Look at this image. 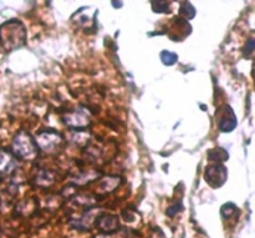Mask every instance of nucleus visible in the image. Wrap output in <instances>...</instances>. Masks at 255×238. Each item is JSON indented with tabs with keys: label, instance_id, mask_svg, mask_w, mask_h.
<instances>
[{
	"label": "nucleus",
	"instance_id": "obj_3",
	"mask_svg": "<svg viewBox=\"0 0 255 238\" xmlns=\"http://www.w3.org/2000/svg\"><path fill=\"white\" fill-rule=\"evenodd\" d=\"M35 142L37 145V149L42 150L47 154H54L62 145L64 137L60 132L54 131V130H45L37 135Z\"/></svg>",
	"mask_w": 255,
	"mask_h": 238
},
{
	"label": "nucleus",
	"instance_id": "obj_16",
	"mask_svg": "<svg viewBox=\"0 0 255 238\" xmlns=\"http://www.w3.org/2000/svg\"><path fill=\"white\" fill-rule=\"evenodd\" d=\"M161 59L164 65L171 66V65L176 64L177 60H178V56H177V54H174V52L168 51V50H164V51L161 52Z\"/></svg>",
	"mask_w": 255,
	"mask_h": 238
},
{
	"label": "nucleus",
	"instance_id": "obj_5",
	"mask_svg": "<svg viewBox=\"0 0 255 238\" xmlns=\"http://www.w3.org/2000/svg\"><path fill=\"white\" fill-rule=\"evenodd\" d=\"M204 177H206L207 182L211 185L214 189L223 186L227 181V169L223 165L213 164L212 166L207 167L206 172H204Z\"/></svg>",
	"mask_w": 255,
	"mask_h": 238
},
{
	"label": "nucleus",
	"instance_id": "obj_9",
	"mask_svg": "<svg viewBox=\"0 0 255 238\" xmlns=\"http://www.w3.org/2000/svg\"><path fill=\"white\" fill-rule=\"evenodd\" d=\"M16 169V161L14 159V155L9 151L0 149V174L10 175Z\"/></svg>",
	"mask_w": 255,
	"mask_h": 238
},
{
	"label": "nucleus",
	"instance_id": "obj_13",
	"mask_svg": "<svg viewBox=\"0 0 255 238\" xmlns=\"http://www.w3.org/2000/svg\"><path fill=\"white\" fill-rule=\"evenodd\" d=\"M208 159L213 161L214 164H219V162L226 161L228 159V154L223 149H221V147H217V149L211 150L208 152Z\"/></svg>",
	"mask_w": 255,
	"mask_h": 238
},
{
	"label": "nucleus",
	"instance_id": "obj_17",
	"mask_svg": "<svg viewBox=\"0 0 255 238\" xmlns=\"http://www.w3.org/2000/svg\"><path fill=\"white\" fill-rule=\"evenodd\" d=\"M169 5V2L166 1H156L152 2V6H153V11L156 12H168L167 6Z\"/></svg>",
	"mask_w": 255,
	"mask_h": 238
},
{
	"label": "nucleus",
	"instance_id": "obj_14",
	"mask_svg": "<svg viewBox=\"0 0 255 238\" xmlns=\"http://www.w3.org/2000/svg\"><path fill=\"white\" fill-rule=\"evenodd\" d=\"M70 140H71V142H74L75 145H77V146H81V145H85L89 142L90 135L86 134V132H74V134L70 136Z\"/></svg>",
	"mask_w": 255,
	"mask_h": 238
},
{
	"label": "nucleus",
	"instance_id": "obj_8",
	"mask_svg": "<svg viewBox=\"0 0 255 238\" xmlns=\"http://www.w3.org/2000/svg\"><path fill=\"white\" fill-rule=\"evenodd\" d=\"M96 225L100 230L105 231L106 234H111L119 230V219L114 215H100L99 219L96 220Z\"/></svg>",
	"mask_w": 255,
	"mask_h": 238
},
{
	"label": "nucleus",
	"instance_id": "obj_1",
	"mask_svg": "<svg viewBox=\"0 0 255 238\" xmlns=\"http://www.w3.org/2000/svg\"><path fill=\"white\" fill-rule=\"evenodd\" d=\"M26 29L19 20H9L0 26V42L6 51L24 46L26 44Z\"/></svg>",
	"mask_w": 255,
	"mask_h": 238
},
{
	"label": "nucleus",
	"instance_id": "obj_2",
	"mask_svg": "<svg viewBox=\"0 0 255 238\" xmlns=\"http://www.w3.org/2000/svg\"><path fill=\"white\" fill-rule=\"evenodd\" d=\"M11 151L15 157L22 160H34L39 155V149L35 139L26 131H20L14 137L11 144Z\"/></svg>",
	"mask_w": 255,
	"mask_h": 238
},
{
	"label": "nucleus",
	"instance_id": "obj_12",
	"mask_svg": "<svg viewBox=\"0 0 255 238\" xmlns=\"http://www.w3.org/2000/svg\"><path fill=\"white\" fill-rule=\"evenodd\" d=\"M120 184H121V177L109 176L102 179L101 184H100V189H101L102 192H111L114 191Z\"/></svg>",
	"mask_w": 255,
	"mask_h": 238
},
{
	"label": "nucleus",
	"instance_id": "obj_10",
	"mask_svg": "<svg viewBox=\"0 0 255 238\" xmlns=\"http://www.w3.org/2000/svg\"><path fill=\"white\" fill-rule=\"evenodd\" d=\"M35 182H36L37 186L49 187L55 182V177L49 170L44 169V170H40V171L37 172L36 177H35Z\"/></svg>",
	"mask_w": 255,
	"mask_h": 238
},
{
	"label": "nucleus",
	"instance_id": "obj_15",
	"mask_svg": "<svg viewBox=\"0 0 255 238\" xmlns=\"http://www.w3.org/2000/svg\"><path fill=\"white\" fill-rule=\"evenodd\" d=\"M194 15H196V9L189 2H183L181 7V19L191 20L193 19Z\"/></svg>",
	"mask_w": 255,
	"mask_h": 238
},
{
	"label": "nucleus",
	"instance_id": "obj_11",
	"mask_svg": "<svg viewBox=\"0 0 255 238\" xmlns=\"http://www.w3.org/2000/svg\"><path fill=\"white\" fill-rule=\"evenodd\" d=\"M100 172L99 171H95V170H87V171H84L82 174L77 175L75 177L74 182L76 185H85V184H89V182L95 181L97 180V177H100Z\"/></svg>",
	"mask_w": 255,
	"mask_h": 238
},
{
	"label": "nucleus",
	"instance_id": "obj_7",
	"mask_svg": "<svg viewBox=\"0 0 255 238\" xmlns=\"http://www.w3.org/2000/svg\"><path fill=\"white\" fill-rule=\"evenodd\" d=\"M237 117L231 106H224L218 119V127L223 132H231L236 129Z\"/></svg>",
	"mask_w": 255,
	"mask_h": 238
},
{
	"label": "nucleus",
	"instance_id": "obj_19",
	"mask_svg": "<svg viewBox=\"0 0 255 238\" xmlns=\"http://www.w3.org/2000/svg\"><path fill=\"white\" fill-rule=\"evenodd\" d=\"M95 238H112L110 235H99V236H96Z\"/></svg>",
	"mask_w": 255,
	"mask_h": 238
},
{
	"label": "nucleus",
	"instance_id": "obj_18",
	"mask_svg": "<svg viewBox=\"0 0 255 238\" xmlns=\"http://www.w3.org/2000/svg\"><path fill=\"white\" fill-rule=\"evenodd\" d=\"M237 207L234 206L233 204H227L224 205L223 207H222V215H223L224 217H229L232 214H233L234 211H236Z\"/></svg>",
	"mask_w": 255,
	"mask_h": 238
},
{
	"label": "nucleus",
	"instance_id": "obj_6",
	"mask_svg": "<svg viewBox=\"0 0 255 238\" xmlns=\"http://www.w3.org/2000/svg\"><path fill=\"white\" fill-rule=\"evenodd\" d=\"M101 215V209L99 207H91L87 209L79 219L72 222V227L76 230H90L92 225L96 224V220Z\"/></svg>",
	"mask_w": 255,
	"mask_h": 238
},
{
	"label": "nucleus",
	"instance_id": "obj_4",
	"mask_svg": "<svg viewBox=\"0 0 255 238\" xmlns=\"http://www.w3.org/2000/svg\"><path fill=\"white\" fill-rule=\"evenodd\" d=\"M64 122L72 130H81L91 124V115L86 109H76L75 111L66 114Z\"/></svg>",
	"mask_w": 255,
	"mask_h": 238
}]
</instances>
